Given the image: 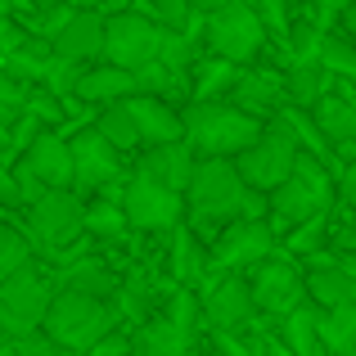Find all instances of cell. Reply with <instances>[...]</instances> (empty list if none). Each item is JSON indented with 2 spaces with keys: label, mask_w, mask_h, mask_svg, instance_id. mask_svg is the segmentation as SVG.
<instances>
[{
  "label": "cell",
  "mask_w": 356,
  "mask_h": 356,
  "mask_svg": "<svg viewBox=\"0 0 356 356\" xmlns=\"http://www.w3.org/2000/svg\"><path fill=\"white\" fill-rule=\"evenodd\" d=\"M266 136L257 118L239 113L235 104H190L185 108V145L208 163V158H226L235 163L257 140Z\"/></svg>",
  "instance_id": "obj_1"
},
{
  "label": "cell",
  "mask_w": 356,
  "mask_h": 356,
  "mask_svg": "<svg viewBox=\"0 0 356 356\" xmlns=\"http://www.w3.org/2000/svg\"><path fill=\"white\" fill-rule=\"evenodd\" d=\"M190 226L199 230H217V226H235L243 221V203H248V185H243L239 167L226 158H208L199 163V176L190 185Z\"/></svg>",
  "instance_id": "obj_2"
},
{
  "label": "cell",
  "mask_w": 356,
  "mask_h": 356,
  "mask_svg": "<svg viewBox=\"0 0 356 356\" xmlns=\"http://www.w3.org/2000/svg\"><path fill=\"white\" fill-rule=\"evenodd\" d=\"M334 199H339V181L330 176V167L316 163L312 154L298 158V172L284 190L270 194V226L275 230H298L316 217H330Z\"/></svg>",
  "instance_id": "obj_3"
},
{
  "label": "cell",
  "mask_w": 356,
  "mask_h": 356,
  "mask_svg": "<svg viewBox=\"0 0 356 356\" xmlns=\"http://www.w3.org/2000/svg\"><path fill=\"white\" fill-rule=\"evenodd\" d=\"M118 325V312L113 302H95V298H81V293H59L50 307V321H45V334L54 339L59 352H95L99 343Z\"/></svg>",
  "instance_id": "obj_4"
},
{
  "label": "cell",
  "mask_w": 356,
  "mask_h": 356,
  "mask_svg": "<svg viewBox=\"0 0 356 356\" xmlns=\"http://www.w3.org/2000/svg\"><path fill=\"white\" fill-rule=\"evenodd\" d=\"M54 298H59L54 284L36 266L23 270V275H14V280H5V284H0V334H5V339H32V334H45Z\"/></svg>",
  "instance_id": "obj_5"
},
{
  "label": "cell",
  "mask_w": 356,
  "mask_h": 356,
  "mask_svg": "<svg viewBox=\"0 0 356 356\" xmlns=\"http://www.w3.org/2000/svg\"><path fill=\"white\" fill-rule=\"evenodd\" d=\"M23 230L32 239L36 257H50L63 266V252H68V239L86 230V208L72 190H50L32 212L23 217Z\"/></svg>",
  "instance_id": "obj_6"
},
{
  "label": "cell",
  "mask_w": 356,
  "mask_h": 356,
  "mask_svg": "<svg viewBox=\"0 0 356 356\" xmlns=\"http://www.w3.org/2000/svg\"><path fill=\"white\" fill-rule=\"evenodd\" d=\"M298 158H302V149H298L293 131L275 118L266 127V136H261L243 158H235V167H239V176H243V185H248V190L275 194V190H284V185L293 181Z\"/></svg>",
  "instance_id": "obj_7"
},
{
  "label": "cell",
  "mask_w": 356,
  "mask_h": 356,
  "mask_svg": "<svg viewBox=\"0 0 356 356\" xmlns=\"http://www.w3.org/2000/svg\"><path fill=\"white\" fill-rule=\"evenodd\" d=\"M203 41H208V50L217 54V59L248 68V63L270 45V32H266V23H261V14L252 5H217L208 14Z\"/></svg>",
  "instance_id": "obj_8"
},
{
  "label": "cell",
  "mask_w": 356,
  "mask_h": 356,
  "mask_svg": "<svg viewBox=\"0 0 356 356\" xmlns=\"http://www.w3.org/2000/svg\"><path fill=\"white\" fill-rule=\"evenodd\" d=\"M163 41L167 32L154 18L136 14V9H122L108 14V32H104V63H113L122 72H145L163 59Z\"/></svg>",
  "instance_id": "obj_9"
},
{
  "label": "cell",
  "mask_w": 356,
  "mask_h": 356,
  "mask_svg": "<svg viewBox=\"0 0 356 356\" xmlns=\"http://www.w3.org/2000/svg\"><path fill=\"white\" fill-rule=\"evenodd\" d=\"M122 208H127L131 230H149V235H158V230H172L176 235V230L190 221V203H185L181 194L163 190L158 181H149V176H140V172L127 181Z\"/></svg>",
  "instance_id": "obj_10"
},
{
  "label": "cell",
  "mask_w": 356,
  "mask_h": 356,
  "mask_svg": "<svg viewBox=\"0 0 356 356\" xmlns=\"http://www.w3.org/2000/svg\"><path fill=\"white\" fill-rule=\"evenodd\" d=\"M252 298H257V312L266 316V321H280V325L312 302L307 275L284 257H270V261H261V266L252 270Z\"/></svg>",
  "instance_id": "obj_11"
},
{
  "label": "cell",
  "mask_w": 356,
  "mask_h": 356,
  "mask_svg": "<svg viewBox=\"0 0 356 356\" xmlns=\"http://www.w3.org/2000/svg\"><path fill=\"white\" fill-rule=\"evenodd\" d=\"M72 163H77V190H99V199L122 203V194H127V185L118 190V181H127L122 149H113L95 127L72 136Z\"/></svg>",
  "instance_id": "obj_12"
},
{
  "label": "cell",
  "mask_w": 356,
  "mask_h": 356,
  "mask_svg": "<svg viewBox=\"0 0 356 356\" xmlns=\"http://www.w3.org/2000/svg\"><path fill=\"white\" fill-rule=\"evenodd\" d=\"M199 302H203V325H212L217 334L252 330V312H257L252 280H243V275H217V280L203 284Z\"/></svg>",
  "instance_id": "obj_13"
},
{
  "label": "cell",
  "mask_w": 356,
  "mask_h": 356,
  "mask_svg": "<svg viewBox=\"0 0 356 356\" xmlns=\"http://www.w3.org/2000/svg\"><path fill=\"white\" fill-rule=\"evenodd\" d=\"M270 252H275V226L270 221H235L212 243V270H221V275H239L243 266L257 270L261 261H270Z\"/></svg>",
  "instance_id": "obj_14"
},
{
  "label": "cell",
  "mask_w": 356,
  "mask_h": 356,
  "mask_svg": "<svg viewBox=\"0 0 356 356\" xmlns=\"http://www.w3.org/2000/svg\"><path fill=\"white\" fill-rule=\"evenodd\" d=\"M230 104H235L239 113L257 118V122H261V118L275 122V118L289 108V77H284L280 68H248Z\"/></svg>",
  "instance_id": "obj_15"
},
{
  "label": "cell",
  "mask_w": 356,
  "mask_h": 356,
  "mask_svg": "<svg viewBox=\"0 0 356 356\" xmlns=\"http://www.w3.org/2000/svg\"><path fill=\"white\" fill-rule=\"evenodd\" d=\"M199 163H203V158L181 140V145L149 149V154L140 158L136 172H140V176H149V181H158L163 190L181 194V199H190V185H194V176H199Z\"/></svg>",
  "instance_id": "obj_16"
},
{
  "label": "cell",
  "mask_w": 356,
  "mask_h": 356,
  "mask_svg": "<svg viewBox=\"0 0 356 356\" xmlns=\"http://www.w3.org/2000/svg\"><path fill=\"white\" fill-rule=\"evenodd\" d=\"M23 163L45 181V190H77V163H72V145L59 140L54 131H41L36 145L23 154Z\"/></svg>",
  "instance_id": "obj_17"
},
{
  "label": "cell",
  "mask_w": 356,
  "mask_h": 356,
  "mask_svg": "<svg viewBox=\"0 0 356 356\" xmlns=\"http://www.w3.org/2000/svg\"><path fill=\"white\" fill-rule=\"evenodd\" d=\"M127 108H131V118H136V127H140V145L163 149V145H181L185 140V118L176 113L167 99L136 95V99H127Z\"/></svg>",
  "instance_id": "obj_18"
},
{
  "label": "cell",
  "mask_w": 356,
  "mask_h": 356,
  "mask_svg": "<svg viewBox=\"0 0 356 356\" xmlns=\"http://www.w3.org/2000/svg\"><path fill=\"white\" fill-rule=\"evenodd\" d=\"M104 32H108V14H99V9H77V18H72L59 32V41H54V54L86 68V59H104Z\"/></svg>",
  "instance_id": "obj_19"
},
{
  "label": "cell",
  "mask_w": 356,
  "mask_h": 356,
  "mask_svg": "<svg viewBox=\"0 0 356 356\" xmlns=\"http://www.w3.org/2000/svg\"><path fill=\"white\" fill-rule=\"evenodd\" d=\"M131 339H136V352L131 356H199V334L190 325H176L172 316H154Z\"/></svg>",
  "instance_id": "obj_20"
},
{
  "label": "cell",
  "mask_w": 356,
  "mask_h": 356,
  "mask_svg": "<svg viewBox=\"0 0 356 356\" xmlns=\"http://www.w3.org/2000/svg\"><path fill=\"white\" fill-rule=\"evenodd\" d=\"M312 118H316V127L325 131V140H330V145H339L343 163L352 167L356 163V104L334 90V95H325L321 104L312 108Z\"/></svg>",
  "instance_id": "obj_21"
},
{
  "label": "cell",
  "mask_w": 356,
  "mask_h": 356,
  "mask_svg": "<svg viewBox=\"0 0 356 356\" xmlns=\"http://www.w3.org/2000/svg\"><path fill=\"white\" fill-rule=\"evenodd\" d=\"M243 72L248 68H239V63H226V59H199V68L190 72V81H194V95H190V104H230L235 99V90H239V81H243Z\"/></svg>",
  "instance_id": "obj_22"
},
{
  "label": "cell",
  "mask_w": 356,
  "mask_h": 356,
  "mask_svg": "<svg viewBox=\"0 0 356 356\" xmlns=\"http://www.w3.org/2000/svg\"><path fill=\"white\" fill-rule=\"evenodd\" d=\"M136 95H140V77H136V72L113 68V63H95V68H86V81H81V90H77L81 104H104V108L127 104V99H136Z\"/></svg>",
  "instance_id": "obj_23"
},
{
  "label": "cell",
  "mask_w": 356,
  "mask_h": 356,
  "mask_svg": "<svg viewBox=\"0 0 356 356\" xmlns=\"http://www.w3.org/2000/svg\"><path fill=\"white\" fill-rule=\"evenodd\" d=\"M167 252H172V275H176L181 289H203V284H208L212 252H203V243H199V235H194L190 221L172 235V248H167Z\"/></svg>",
  "instance_id": "obj_24"
},
{
  "label": "cell",
  "mask_w": 356,
  "mask_h": 356,
  "mask_svg": "<svg viewBox=\"0 0 356 356\" xmlns=\"http://www.w3.org/2000/svg\"><path fill=\"white\" fill-rule=\"evenodd\" d=\"M307 293H312V307H321V312L356 307V270L352 266L316 270V275H307Z\"/></svg>",
  "instance_id": "obj_25"
},
{
  "label": "cell",
  "mask_w": 356,
  "mask_h": 356,
  "mask_svg": "<svg viewBox=\"0 0 356 356\" xmlns=\"http://www.w3.org/2000/svg\"><path fill=\"white\" fill-rule=\"evenodd\" d=\"M118 275L104 266V261L86 257L77 261V266H68L59 275V293H81V298H95V302H108V298H118Z\"/></svg>",
  "instance_id": "obj_26"
},
{
  "label": "cell",
  "mask_w": 356,
  "mask_h": 356,
  "mask_svg": "<svg viewBox=\"0 0 356 356\" xmlns=\"http://www.w3.org/2000/svg\"><path fill=\"white\" fill-rule=\"evenodd\" d=\"M280 339L293 348V356H330L325 352V339H321V307H312V302L280 325Z\"/></svg>",
  "instance_id": "obj_27"
},
{
  "label": "cell",
  "mask_w": 356,
  "mask_h": 356,
  "mask_svg": "<svg viewBox=\"0 0 356 356\" xmlns=\"http://www.w3.org/2000/svg\"><path fill=\"white\" fill-rule=\"evenodd\" d=\"M334 90H339V77H330L325 68H298V63L289 68V104L293 108H307V113H312Z\"/></svg>",
  "instance_id": "obj_28"
},
{
  "label": "cell",
  "mask_w": 356,
  "mask_h": 356,
  "mask_svg": "<svg viewBox=\"0 0 356 356\" xmlns=\"http://www.w3.org/2000/svg\"><path fill=\"white\" fill-rule=\"evenodd\" d=\"M149 302H154V280H149V270H131L127 275V284L118 289V298H113V312L118 316H127L136 330H145L149 325Z\"/></svg>",
  "instance_id": "obj_29"
},
{
  "label": "cell",
  "mask_w": 356,
  "mask_h": 356,
  "mask_svg": "<svg viewBox=\"0 0 356 356\" xmlns=\"http://www.w3.org/2000/svg\"><path fill=\"white\" fill-rule=\"evenodd\" d=\"M36 266V248L32 239H27V230H18V221L9 217L5 230H0V284L14 275H23V270Z\"/></svg>",
  "instance_id": "obj_30"
},
{
  "label": "cell",
  "mask_w": 356,
  "mask_h": 356,
  "mask_svg": "<svg viewBox=\"0 0 356 356\" xmlns=\"http://www.w3.org/2000/svg\"><path fill=\"white\" fill-rule=\"evenodd\" d=\"M321 339L330 356H356V307L321 312Z\"/></svg>",
  "instance_id": "obj_31"
},
{
  "label": "cell",
  "mask_w": 356,
  "mask_h": 356,
  "mask_svg": "<svg viewBox=\"0 0 356 356\" xmlns=\"http://www.w3.org/2000/svg\"><path fill=\"white\" fill-rule=\"evenodd\" d=\"M50 63H54V45L32 36L27 50H18L14 59H5V72H9V77H18V81H27V86H36V81H45Z\"/></svg>",
  "instance_id": "obj_32"
},
{
  "label": "cell",
  "mask_w": 356,
  "mask_h": 356,
  "mask_svg": "<svg viewBox=\"0 0 356 356\" xmlns=\"http://www.w3.org/2000/svg\"><path fill=\"white\" fill-rule=\"evenodd\" d=\"M95 131H99V136H104L113 149H122V154H131V149L140 145V127H136V118H131V108H127V104L99 108V118H95Z\"/></svg>",
  "instance_id": "obj_33"
},
{
  "label": "cell",
  "mask_w": 356,
  "mask_h": 356,
  "mask_svg": "<svg viewBox=\"0 0 356 356\" xmlns=\"http://www.w3.org/2000/svg\"><path fill=\"white\" fill-rule=\"evenodd\" d=\"M131 230V221H127V208H122L118 199H95L86 208V235H95V239H122Z\"/></svg>",
  "instance_id": "obj_34"
},
{
  "label": "cell",
  "mask_w": 356,
  "mask_h": 356,
  "mask_svg": "<svg viewBox=\"0 0 356 356\" xmlns=\"http://www.w3.org/2000/svg\"><path fill=\"white\" fill-rule=\"evenodd\" d=\"M321 68L339 81H356V41L348 32H330L321 45Z\"/></svg>",
  "instance_id": "obj_35"
},
{
  "label": "cell",
  "mask_w": 356,
  "mask_h": 356,
  "mask_svg": "<svg viewBox=\"0 0 356 356\" xmlns=\"http://www.w3.org/2000/svg\"><path fill=\"white\" fill-rule=\"evenodd\" d=\"M81 81H86V68H81V63H68V59H59V54H54V63H50V72H45L41 86L50 90L54 99H77Z\"/></svg>",
  "instance_id": "obj_36"
},
{
  "label": "cell",
  "mask_w": 356,
  "mask_h": 356,
  "mask_svg": "<svg viewBox=\"0 0 356 356\" xmlns=\"http://www.w3.org/2000/svg\"><path fill=\"white\" fill-rule=\"evenodd\" d=\"M257 14H261V23H266L270 41H275L280 50H284V59H289V50H293V36H298L293 14H289L284 5H257Z\"/></svg>",
  "instance_id": "obj_37"
},
{
  "label": "cell",
  "mask_w": 356,
  "mask_h": 356,
  "mask_svg": "<svg viewBox=\"0 0 356 356\" xmlns=\"http://www.w3.org/2000/svg\"><path fill=\"white\" fill-rule=\"evenodd\" d=\"M9 176H14V190H18V199H23V208H27V212H32L36 203L45 199V194H50V190H45V181H41V176H36L27 163H23V158H18V163L9 167Z\"/></svg>",
  "instance_id": "obj_38"
},
{
  "label": "cell",
  "mask_w": 356,
  "mask_h": 356,
  "mask_svg": "<svg viewBox=\"0 0 356 356\" xmlns=\"http://www.w3.org/2000/svg\"><path fill=\"white\" fill-rule=\"evenodd\" d=\"M59 104H63V99H54L50 90L41 86V90H32V99H27V113H23V118H36L41 127H59V122L68 118V113H63Z\"/></svg>",
  "instance_id": "obj_39"
},
{
  "label": "cell",
  "mask_w": 356,
  "mask_h": 356,
  "mask_svg": "<svg viewBox=\"0 0 356 356\" xmlns=\"http://www.w3.org/2000/svg\"><path fill=\"white\" fill-rule=\"evenodd\" d=\"M27 45H32V32H27L14 14H0V59H14Z\"/></svg>",
  "instance_id": "obj_40"
},
{
  "label": "cell",
  "mask_w": 356,
  "mask_h": 356,
  "mask_svg": "<svg viewBox=\"0 0 356 356\" xmlns=\"http://www.w3.org/2000/svg\"><path fill=\"white\" fill-rule=\"evenodd\" d=\"M0 356H59V348L50 334H32V339H5Z\"/></svg>",
  "instance_id": "obj_41"
},
{
  "label": "cell",
  "mask_w": 356,
  "mask_h": 356,
  "mask_svg": "<svg viewBox=\"0 0 356 356\" xmlns=\"http://www.w3.org/2000/svg\"><path fill=\"white\" fill-rule=\"evenodd\" d=\"M252 343H257L261 356H293V348H289V343L280 339V330H270L266 321H257V330H252Z\"/></svg>",
  "instance_id": "obj_42"
},
{
  "label": "cell",
  "mask_w": 356,
  "mask_h": 356,
  "mask_svg": "<svg viewBox=\"0 0 356 356\" xmlns=\"http://www.w3.org/2000/svg\"><path fill=\"white\" fill-rule=\"evenodd\" d=\"M212 356H252V343H243L239 334H217L212 330Z\"/></svg>",
  "instance_id": "obj_43"
},
{
  "label": "cell",
  "mask_w": 356,
  "mask_h": 356,
  "mask_svg": "<svg viewBox=\"0 0 356 356\" xmlns=\"http://www.w3.org/2000/svg\"><path fill=\"white\" fill-rule=\"evenodd\" d=\"M131 352H136V339H131V334H108V339L86 356H131Z\"/></svg>",
  "instance_id": "obj_44"
},
{
  "label": "cell",
  "mask_w": 356,
  "mask_h": 356,
  "mask_svg": "<svg viewBox=\"0 0 356 356\" xmlns=\"http://www.w3.org/2000/svg\"><path fill=\"white\" fill-rule=\"evenodd\" d=\"M339 199L348 203V208H356V163L348 167V176L339 181Z\"/></svg>",
  "instance_id": "obj_45"
},
{
  "label": "cell",
  "mask_w": 356,
  "mask_h": 356,
  "mask_svg": "<svg viewBox=\"0 0 356 356\" xmlns=\"http://www.w3.org/2000/svg\"><path fill=\"white\" fill-rule=\"evenodd\" d=\"M343 32L356 41V5H348V14H343Z\"/></svg>",
  "instance_id": "obj_46"
},
{
  "label": "cell",
  "mask_w": 356,
  "mask_h": 356,
  "mask_svg": "<svg viewBox=\"0 0 356 356\" xmlns=\"http://www.w3.org/2000/svg\"><path fill=\"white\" fill-rule=\"evenodd\" d=\"M339 95H343V99H352V104H356V81H339Z\"/></svg>",
  "instance_id": "obj_47"
}]
</instances>
